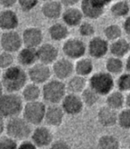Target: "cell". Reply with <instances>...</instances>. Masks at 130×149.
I'll return each instance as SVG.
<instances>
[{
    "label": "cell",
    "instance_id": "6da1fadb",
    "mask_svg": "<svg viewBox=\"0 0 130 149\" xmlns=\"http://www.w3.org/2000/svg\"><path fill=\"white\" fill-rule=\"evenodd\" d=\"M28 79V73H26L21 65H12L5 69L1 78L5 90L7 92L13 93L22 91L27 84Z\"/></svg>",
    "mask_w": 130,
    "mask_h": 149
},
{
    "label": "cell",
    "instance_id": "7a4b0ae2",
    "mask_svg": "<svg viewBox=\"0 0 130 149\" xmlns=\"http://www.w3.org/2000/svg\"><path fill=\"white\" fill-rule=\"evenodd\" d=\"M23 99L13 92H8L0 96V116L9 119L22 113Z\"/></svg>",
    "mask_w": 130,
    "mask_h": 149
},
{
    "label": "cell",
    "instance_id": "3957f363",
    "mask_svg": "<svg viewBox=\"0 0 130 149\" xmlns=\"http://www.w3.org/2000/svg\"><path fill=\"white\" fill-rule=\"evenodd\" d=\"M66 85L59 79H52L46 82L42 88L43 99L50 104L60 103L66 95Z\"/></svg>",
    "mask_w": 130,
    "mask_h": 149
},
{
    "label": "cell",
    "instance_id": "277c9868",
    "mask_svg": "<svg viewBox=\"0 0 130 149\" xmlns=\"http://www.w3.org/2000/svg\"><path fill=\"white\" fill-rule=\"evenodd\" d=\"M6 134L16 140L27 139L32 134L31 124L22 116H14L9 118L6 125Z\"/></svg>",
    "mask_w": 130,
    "mask_h": 149
},
{
    "label": "cell",
    "instance_id": "5b68a950",
    "mask_svg": "<svg viewBox=\"0 0 130 149\" xmlns=\"http://www.w3.org/2000/svg\"><path fill=\"white\" fill-rule=\"evenodd\" d=\"M89 87H91L100 96L108 95L113 91L115 82L113 74L109 72L100 71L95 73L89 79Z\"/></svg>",
    "mask_w": 130,
    "mask_h": 149
},
{
    "label": "cell",
    "instance_id": "8992f818",
    "mask_svg": "<svg viewBox=\"0 0 130 149\" xmlns=\"http://www.w3.org/2000/svg\"><path fill=\"white\" fill-rule=\"evenodd\" d=\"M47 107L42 101L35 100L27 102L22 110V116L31 124L39 125L44 121Z\"/></svg>",
    "mask_w": 130,
    "mask_h": 149
},
{
    "label": "cell",
    "instance_id": "52a82bcc",
    "mask_svg": "<svg viewBox=\"0 0 130 149\" xmlns=\"http://www.w3.org/2000/svg\"><path fill=\"white\" fill-rule=\"evenodd\" d=\"M52 74V69L49 67V65L39 62L35 63L33 66L29 67L28 71V79L36 84H44L50 79Z\"/></svg>",
    "mask_w": 130,
    "mask_h": 149
},
{
    "label": "cell",
    "instance_id": "ba28073f",
    "mask_svg": "<svg viewBox=\"0 0 130 149\" xmlns=\"http://www.w3.org/2000/svg\"><path fill=\"white\" fill-rule=\"evenodd\" d=\"M106 6L104 0H82L81 10L89 20H98L104 13Z\"/></svg>",
    "mask_w": 130,
    "mask_h": 149
},
{
    "label": "cell",
    "instance_id": "9c48e42d",
    "mask_svg": "<svg viewBox=\"0 0 130 149\" xmlns=\"http://www.w3.org/2000/svg\"><path fill=\"white\" fill-rule=\"evenodd\" d=\"M62 51L66 57L71 60H78L85 55L87 46L85 43L79 38H69L63 44Z\"/></svg>",
    "mask_w": 130,
    "mask_h": 149
},
{
    "label": "cell",
    "instance_id": "30bf717a",
    "mask_svg": "<svg viewBox=\"0 0 130 149\" xmlns=\"http://www.w3.org/2000/svg\"><path fill=\"white\" fill-rule=\"evenodd\" d=\"M0 43L4 51L12 53L19 52L23 45L22 36L15 30L5 31L0 37Z\"/></svg>",
    "mask_w": 130,
    "mask_h": 149
},
{
    "label": "cell",
    "instance_id": "8fae6325",
    "mask_svg": "<svg viewBox=\"0 0 130 149\" xmlns=\"http://www.w3.org/2000/svg\"><path fill=\"white\" fill-rule=\"evenodd\" d=\"M84 106L82 97L76 93H68L61 101V107L68 116H77L81 114Z\"/></svg>",
    "mask_w": 130,
    "mask_h": 149
},
{
    "label": "cell",
    "instance_id": "7c38bea8",
    "mask_svg": "<svg viewBox=\"0 0 130 149\" xmlns=\"http://www.w3.org/2000/svg\"><path fill=\"white\" fill-rule=\"evenodd\" d=\"M74 72V64L69 58L58 59L52 65V73L59 80L69 79Z\"/></svg>",
    "mask_w": 130,
    "mask_h": 149
},
{
    "label": "cell",
    "instance_id": "4fadbf2b",
    "mask_svg": "<svg viewBox=\"0 0 130 149\" xmlns=\"http://www.w3.org/2000/svg\"><path fill=\"white\" fill-rule=\"evenodd\" d=\"M110 51V45L106 38L100 36H93L88 45V52L94 59H101Z\"/></svg>",
    "mask_w": 130,
    "mask_h": 149
},
{
    "label": "cell",
    "instance_id": "5bb4252c",
    "mask_svg": "<svg viewBox=\"0 0 130 149\" xmlns=\"http://www.w3.org/2000/svg\"><path fill=\"white\" fill-rule=\"evenodd\" d=\"M22 41L24 46L31 48H38L44 41V33L37 27H29L22 32Z\"/></svg>",
    "mask_w": 130,
    "mask_h": 149
},
{
    "label": "cell",
    "instance_id": "9a60e30c",
    "mask_svg": "<svg viewBox=\"0 0 130 149\" xmlns=\"http://www.w3.org/2000/svg\"><path fill=\"white\" fill-rule=\"evenodd\" d=\"M31 139L36 147H46L50 146L53 142V134L49 128L37 125L32 132Z\"/></svg>",
    "mask_w": 130,
    "mask_h": 149
},
{
    "label": "cell",
    "instance_id": "2e32d148",
    "mask_svg": "<svg viewBox=\"0 0 130 149\" xmlns=\"http://www.w3.org/2000/svg\"><path fill=\"white\" fill-rule=\"evenodd\" d=\"M37 55L40 62L50 65L59 59V50L54 45L45 43L37 48Z\"/></svg>",
    "mask_w": 130,
    "mask_h": 149
},
{
    "label": "cell",
    "instance_id": "e0dca14e",
    "mask_svg": "<svg viewBox=\"0 0 130 149\" xmlns=\"http://www.w3.org/2000/svg\"><path fill=\"white\" fill-rule=\"evenodd\" d=\"M65 111L58 104H50L46 109L44 121L50 127H59L62 124L65 117Z\"/></svg>",
    "mask_w": 130,
    "mask_h": 149
},
{
    "label": "cell",
    "instance_id": "ac0fdd59",
    "mask_svg": "<svg viewBox=\"0 0 130 149\" xmlns=\"http://www.w3.org/2000/svg\"><path fill=\"white\" fill-rule=\"evenodd\" d=\"M19 24L20 19L14 11L10 8H5L0 12V29L4 31L15 30Z\"/></svg>",
    "mask_w": 130,
    "mask_h": 149
},
{
    "label": "cell",
    "instance_id": "d6986e66",
    "mask_svg": "<svg viewBox=\"0 0 130 149\" xmlns=\"http://www.w3.org/2000/svg\"><path fill=\"white\" fill-rule=\"evenodd\" d=\"M42 14L48 20L55 21L62 16L63 6L58 0H50L45 1L41 7Z\"/></svg>",
    "mask_w": 130,
    "mask_h": 149
},
{
    "label": "cell",
    "instance_id": "ffe728a7",
    "mask_svg": "<svg viewBox=\"0 0 130 149\" xmlns=\"http://www.w3.org/2000/svg\"><path fill=\"white\" fill-rule=\"evenodd\" d=\"M62 21L67 27H77L82 22L84 17L81 8L75 6L66 7L62 13Z\"/></svg>",
    "mask_w": 130,
    "mask_h": 149
},
{
    "label": "cell",
    "instance_id": "44dd1931",
    "mask_svg": "<svg viewBox=\"0 0 130 149\" xmlns=\"http://www.w3.org/2000/svg\"><path fill=\"white\" fill-rule=\"evenodd\" d=\"M98 121L104 127H113L118 123V114L115 109L108 106L102 107L98 112Z\"/></svg>",
    "mask_w": 130,
    "mask_h": 149
},
{
    "label": "cell",
    "instance_id": "7402d4cb",
    "mask_svg": "<svg viewBox=\"0 0 130 149\" xmlns=\"http://www.w3.org/2000/svg\"><path fill=\"white\" fill-rule=\"evenodd\" d=\"M18 62L22 67H31L36 63L38 61V55H37V48L31 47H23L19 51L17 56Z\"/></svg>",
    "mask_w": 130,
    "mask_h": 149
},
{
    "label": "cell",
    "instance_id": "603a6c76",
    "mask_svg": "<svg viewBox=\"0 0 130 149\" xmlns=\"http://www.w3.org/2000/svg\"><path fill=\"white\" fill-rule=\"evenodd\" d=\"M110 52L115 57L123 58L130 52V43L126 38L120 37L110 45Z\"/></svg>",
    "mask_w": 130,
    "mask_h": 149
},
{
    "label": "cell",
    "instance_id": "cb8c5ba5",
    "mask_svg": "<svg viewBox=\"0 0 130 149\" xmlns=\"http://www.w3.org/2000/svg\"><path fill=\"white\" fill-rule=\"evenodd\" d=\"M48 33L53 41L59 42L67 38L69 36V29L65 23H54L49 28Z\"/></svg>",
    "mask_w": 130,
    "mask_h": 149
},
{
    "label": "cell",
    "instance_id": "d4e9b609",
    "mask_svg": "<svg viewBox=\"0 0 130 149\" xmlns=\"http://www.w3.org/2000/svg\"><path fill=\"white\" fill-rule=\"evenodd\" d=\"M21 95L23 100H25L26 102L39 100L42 95V90L40 89L38 84L31 82L30 84H27L22 89Z\"/></svg>",
    "mask_w": 130,
    "mask_h": 149
},
{
    "label": "cell",
    "instance_id": "484cf974",
    "mask_svg": "<svg viewBox=\"0 0 130 149\" xmlns=\"http://www.w3.org/2000/svg\"><path fill=\"white\" fill-rule=\"evenodd\" d=\"M66 88L72 93H76V94L82 93L87 88V81L85 77L80 76L77 74L76 76H72L67 82Z\"/></svg>",
    "mask_w": 130,
    "mask_h": 149
},
{
    "label": "cell",
    "instance_id": "4316f807",
    "mask_svg": "<svg viewBox=\"0 0 130 149\" xmlns=\"http://www.w3.org/2000/svg\"><path fill=\"white\" fill-rule=\"evenodd\" d=\"M126 104V97L123 92L119 91H113L107 95L106 105L115 110H119Z\"/></svg>",
    "mask_w": 130,
    "mask_h": 149
},
{
    "label": "cell",
    "instance_id": "83f0119b",
    "mask_svg": "<svg viewBox=\"0 0 130 149\" xmlns=\"http://www.w3.org/2000/svg\"><path fill=\"white\" fill-rule=\"evenodd\" d=\"M94 64L89 58H80L74 64V72L82 77H87L93 72Z\"/></svg>",
    "mask_w": 130,
    "mask_h": 149
},
{
    "label": "cell",
    "instance_id": "f1b7e54d",
    "mask_svg": "<svg viewBox=\"0 0 130 149\" xmlns=\"http://www.w3.org/2000/svg\"><path fill=\"white\" fill-rule=\"evenodd\" d=\"M130 11V5L127 0H120L111 5L110 12L113 17L122 18L128 15Z\"/></svg>",
    "mask_w": 130,
    "mask_h": 149
},
{
    "label": "cell",
    "instance_id": "f546056e",
    "mask_svg": "<svg viewBox=\"0 0 130 149\" xmlns=\"http://www.w3.org/2000/svg\"><path fill=\"white\" fill-rule=\"evenodd\" d=\"M124 62L121 60V58H118V57H111L109 59H107L106 62H105V68L106 71L109 72L110 74H120L123 72L124 69Z\"/></svg>",
    "mask_w": 130,
    "mask_h": 149
},
{
    "label": "cell",
    "instance_id": "4dcf8cb0",
    "mask_svg": "<svg viewBox=\"0 0 130 149\" xmlns=\"http://www.w3.org/2000/svg\"><path fill=\"white\" fill-rule=\"evenodd\" d=\"M98 146L102 149H118L120 141L113 135H103L98 139Z\"/></svg>",
    "mask_w": 130,
    "mask_h": 149
},
{
    "label": "cell",
    "instance_id": "1f68e13d",
    "mask_svg": "<svg viewBox=\"0 0 130 149\" xmlns=\"http://www.w3.org/2000/svg\"><path fill=\"white\" fill-rule=\"evenodd\" d=\"M81 97L82 99L84 105L89 107H91L98 103L100 95L98 92H96L94 90H93L91 87H88L82 92Z\"/></svg>",
    "mask_w": 130,
    "mask_h": 149
},
{
    "label": "cell",
    "instance_id": "d6a6232c",
    "mask_svg": "<svg viewBox=\"0 0 130 149\" xmlns=\"http://www.w3.org/2000/svg\"><path fill=\"white\" fill-rule=\"evenodd\" d=\"M104 37L108 41H115L122 36V29L117 24H111L105 27L104 30Z\"/></svg>",
    "mask_w": 130,
    "mask_h": 149
},
{
    "label": "cell",
    "instance_id": "836d02e7",
    "mask_svg": "<svg viewBox=\"0 0 130 149\" xmlns=\"http://www.w3.org/2000/svg\"><path fill=\"white\" fill-rule=\"evenodd\" d=\"M117 87L122 92L130 91V72L121 73L117 80Z\"/></svg>",
    "mask_w": 130,
    "mask_h": 149
},
{
    "label": "cell",
    "instance_id": "e575fe53",
    "mask_svg": "<svg viewBox=\"0 0 130 149\" xmlns=\"http://www.w3.org/2000/svg\"><path fill=\"white\" fill-rule=\"evenodd\" d=\"M118 124L124 130L130 129V108L123 109L118 114Z\"/></svg>",
    "mask_w": 130,
    "mask_h": 149
},
{
    "label": "cell",
    "instance_id": "d590c367",
    "mask_svg": "<svg viewBox=\"0 0 130 149\" xmlns=\"http://www.w3.org/2000/svg\"><path fill=\"white\" fill-rule=\"evenodd\" d=\"M14 57L12 52L4 51L0 52V69H6L13 65Z\"/></svg>",
    "mask_w": 130,
    "mask_h": 149
},
{
    "label": "cell",
    "instance_id": "8d00e7d4",
    "mask_svg": "<svg viewBox=\"0 0 130 149\" xmlns=\"http://www.w3.org/2000/svg\"><path fill=\"white\" fill-rule=\"evenodd\" d=\"M15 139L9 135L0 137V149H16L19 148V144Z\"/></svg>",
    "mask_w": 130,
    "mask_h": 149
},
{
    "label": "cell",
    "instance_id": "74e56055",
    "mask_svg": "<svg viewBox=\"0 0 130 149\" xmlns=\"http://www.w3.org/2000/svg\"><path fill=\"white\" fill-rule=\"evenodd\" d=\"M95 32H96L95 26L89 22H82L79 25V33L82 36H85V37L93 36Z\"/></svg>",
    "mask_w": 130,
    "mask_h": 149
},
{
    "label": "cell",
    "instance_id": "f35d334b",
    "mask_svg": "<svg viewBox=\"0 0 130 149\" xmlns=\"http://www.w3.org/2000/svg\"><path fill=\"white\" fill-rule=\"evenodd\" d=\"M39 3V0H18V5L24 13L31 12Z\"/></svg>",
    "mask_w": 130,
    "mask_h": 149
},
{
    "label": "cell",
    "instance_id": "ab89813d",
    "mask_svg": "<svg viewBox=\"0 0 130 149\" xmlns=\"http://www.w3.org/2000/svg\"><path fill=\"white\" fill-rule=\"evenodd\" d=\"M51 148H55V149H67L70 148V145L64 139H58L55 140L51 143L50 145Z\"/></svg>",
    "mask_w": 130,
    "mask_h": 149
},
{
    "label": "cell",
    "instance_id": "60d3db41",
    "mask_svg": "<svg viewBox=\"0 0 130 149\" xmlns=\"http://www.w3.org/2000/svg\"><path fill=\"white\" fill-rule=\"evenodd\" d=\"M19 148H22V149H35V148H37L36 146L35 145V143L33 142V140H28L27 139H24V140H21V142L19 144Z\"/></svg>",
    "mask_w": 130,
    "mask_h": 149
},
{
    "label": "cell",
    "instance_id": "b9f144b4",
    "mask_svg": "<svg viewBox=\"0 0 130 149\" xmlns=\"http://www.w3.org/2000/svg\"><path fill=\"white\" fill-rule=\"evenodd\" d=\"M18 3V0H0V6L4 8H12Z\"/></svg>",
    "mask_w": 130,
    "mask_h": 149
},
{
    "label": "cell",
    "instance_id": "7bdbcfd3",
    "mask_svg": "<svg viewBox=\"0 0 130 149\" xmlns=\"http://www.w3.org/2000/svg\"><path fill=\"white\" fill-rule=\"evenodd\" d=\"M59 1L63 6L72 7V6H75L81 1V0H59Z\"/></svg>",
    "mask_w": 130,
    "mask_h": 149
},
{
    "label": "cell",
    "instance_id": "ee69618b",
    "mask_svg": "<svg viewBox=\"0 0 130 149\" xmlns=\"http://www.w3.org/2000/svg\"><path fill=\"white\" fill-rule=\"evenodd\" d=\"M123 29L128 36H130V16L126 18L124 24H123Z\"/></svg>",
    "mask_w": 130,
    "mask_h": 149
},
{
    "label": "cell",
    "instance_id": "f6af8a7d",
    "mask_svg": "<svg viewBox=\"0 0 130 149\" xmlns=\"http://www.w3.org/2000/svg\"><path fill=\"white\" fill-rule=\"evenodd\" d=\"M6 123H5V118L0 116V135H2L6 130Z\"/></svg>",
    "mask_w": 130,
    "mask_h": 149
},
{
    "label": "cell",
    "instance_id": "bcb514c9",
    "mask_svg": "<svg viewBox=\"0 0 130 149\" xmlns=\"http://www.w3.org/2000/svg\"><path fill=\"white\" fill-rule=\"evenodd\" d=\"M125 67H126V69L127 72H130V54L127 57V61H126V63H125Z\"/></svg>",
    "mask_w": 130,
    "mask_h": 149
},
{
    "label": "cell",
    "instance_id": "7dc6e473",
    "mask_svg": "<svg viewBox=\"0 0 130 149\" xmlns=\"http://www.w3.org/2000/svg\"><path fill=\"white\" fill-rule=\"evenodd\" d=\"M126 106L130 108V91L128 92V94L126 96Z\"/></svg>",
    "mask_w": 130,
    "mask_h": 149
},
{
    "label": "cell",
    "instance_id": "c3c4849f",
    "mask_svg": "<svg viewBox=\"0 0 130 149\" xmlns=\"http://www.w3.org/2000/svg\"><path fill=\"white\" fill-rule=\"evenodd\" d=\"M4 85H3V83H2V80H0V96H1L3 93H4Z\"/></svg>",
    "mask_w": 130,
    "mask_h": 149
},
{
    "label": "cell",
    "instance_id": "681fc988",
    "mask_svg": "<svg viewBox=\"0 0 130 149\" xmlns=\"http://www.w3.org/2000/svg\"><path fill=\"white\" fill-rule=\"evenodd\" d=\"M104 1L106 3V5L108 6L109 4H111V3H113V1H114V0H104Z\"/></svg>",
    "mask_w": 130,
    "mask_h": 149
},
{
    "label": "cell",
    "instance_id": "f907efd6",
    "mask_svg": "<svg viewBox=\"0 0 130 149\" xmlns=\"http://www.w3.org/2000/svg\"><path fill=\"white\" fill-rule=\"evenodd\" d=\"M43 1H44V2H45V1H50V0H43Z\"/></svg>",
    "mask_w": 130,
    "mask_h": 149
},
{
    "label": "cell",
    "instance_id": "816d5d0a",
    "mask_svg": "<svg viewBox=\"0 0 130 149\" xmlns=\"http://www.w3.org/2000/svg\"><path fill=\"white\" fill-rule=\"evenodd\" d=\"M0 48H1V43H0Z\"/></svg>",
    "mask_w": 130,
    "mask_h": 149
},
{
    "label": "cell",
    "instance_id": "f5cc1de1",
    "mask_svg": "<svg viewBox=\"0 0 130 149\" xmlns=\"http://www.w3.org/2000/svg\"><path fill=\"white\" fill-rule=\"evenodd\" d=\"M129 5H130V0H129Z\"/></svg>",
    "mask_w": 130,
    "mask_h": 149
}]
</instances>
